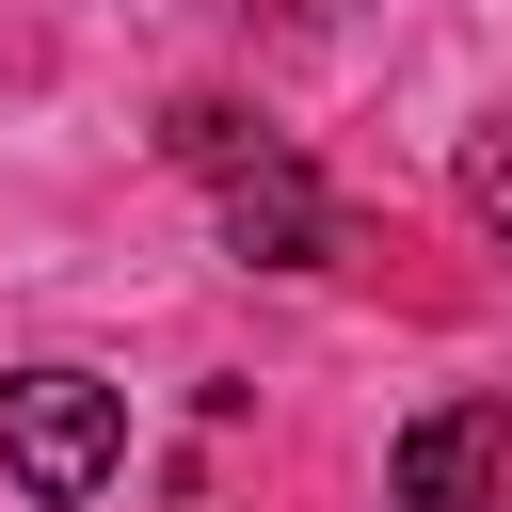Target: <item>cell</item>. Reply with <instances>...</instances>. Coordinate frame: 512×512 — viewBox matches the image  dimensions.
Listing matches in <instances>:
<instances>
[{
    "label": "cell",
    "instance_id": "6da1fadb",
    "mask_svg": "<svg viewBox=\"0 0 512 512\" xmlns=\"http://www.w3.org/2000/svg\"><path fill=\"white\" fill-rule=\"evenodd\" d=\"M128 464V384L96 368H0V480L32 512H96Z\"/></svg>",
    "mask_w": 512,
    "mask_h": 512
},
{
    "label": "cell",
    "instance_id": "3957f363",
    "mask_svg": "<svg viewBox=\"0 0 512 512\" xmlns=\"http://www.w3.org/2000/svg\"><path fill=\"white\" fill-rule=\"evenodd\" d=\"M224 240H240L256 272H320V256H336V192H320V176L272 144L256 176H224Z\"/></svg>",
    "mask_w": 512,
    "mask_h": 512
},
{
    "label": "cell",
    "instance_id": "5b68a950",
    "mask_svg": "<svg viewBox=\"0 0 512 512\" xmlns=\"http://www.w3.org/2000/svg\"><path fill=\"white\" fill-rule=\"evenodd\" d=\"M464 224L512 256V112H496V128H464Z\"/></svg>",
    "mask_w": 512,
    "mask_h": 512
},
{
    "label": "cell",
    "instance_id": "7a4b0ae2",
    "mask_svg": "<svg viewBox=\"0 0 512 512\" xmlns=\"http://www.w3.org/2000/svg\"><path fill=\"white\" fill-rule=\"evenodd\" d=\"M384 496L400 512H512V400H432V416H400V448H384Z\"/></svg>",
    "mask_w": 512,
    "mask_h": 512
},
{
    "label": "cell",
    "instance_id": "277c9868",
    "mask_svg": "<svg viewBox=\"0 0 512 512\" xmlns=\"http://www.w3.org/2000/svg\"><path fill=\"white\" fill-rule=\"evenodd\" d=\"M160 144H176V160H192V176H208V192H224V176H256V160H272V144H288V128H256V112H240V96H176V128H160Z\"/></svg>",
    "mask_w": 512,
    "mask_h": 512
}]
</instances>
